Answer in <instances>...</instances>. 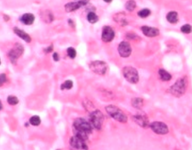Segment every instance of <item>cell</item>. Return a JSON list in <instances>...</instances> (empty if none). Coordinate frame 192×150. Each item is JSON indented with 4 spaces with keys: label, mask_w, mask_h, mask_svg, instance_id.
I'll return each instance as SVG.
<instances>
[{
    "label": "cell",
    "mask_w": 192,
    "mask_h": 150,
    "mask_svg": "<svg viewBox=\"0 0 192 150\" xmlns=\"http://www.w3.org/2000/svg\"><path fill=\"white\" fill-rule=\"evenodd\" d=\"M188 87V79L187 76L178 78L173 85L170 87L169 91L171 95L176 98H180L185 95Z\"/></svg>",
    "instance_id": "1"
},
{
    "label": "cell",
    "mask_w": 192,
    "mask_h": 150,
    "mask_svg": "<svg viewBox=\"0 0 192 150\" xmlns=\"http://www.w3.org/2000/svg\"><path fill=\"white\" fill-rule=\"evenodd\" d=\"M105 111L113 119L121 123L127 122L128 118L126 114L120 108L113 105H109L105 107Z\"/></svg>",
    "instance_id": "2"
},
{
    "label": "cell",
    "mask_w": 192,
    "mask_h": 150,
    "mask_svg": "<svg viewBox=\"0 0 192 150\" xmlns=\"http://www.w3.org/2000/svg\"><path fill=\"white\" fill-rule=\"evenodd\" d=\"M122 74L128 82L131 84H137L139 77L138 71L135 67L131 66H126L122 68Z\"/></svg>",
    "instance_id": "3"
},
{
    "label": "cell",
    "mask_w": 192,
    "mask_h": 150,
    "mask_svg": "<svg viewBox=\"0 0 192 150\" xmlns=\"http://www.w3.org/2000/svg\"><path fill=\"white\" fill-rule=\"evenodd\" d=\"M89 122L91 124L92 127L98 130H100L102 127L103 122H104V115L101 111L95 109L93 112H90Z\"/></svg>",
    "instance_id": "4"
},
{
    "label": "cell",
    "mask_w": 192,
    "mask_h": 150,
    "mask_svg": "<svg viewBox=\"0 0 192 150\" xmlns=\"http://www.w3.org/2000/svg\"><path fill=\"white\" fill-rule=\"evenodd\" d=\"M73 128H74V130L83 132L88 135L91 133V131H92L91 124L90 123V122L83 118H78L74 120Z\"/></svg>",
    "instance_id": "5"
},
{
    "label": "cell",
    "mask_w": 192,
    "mask_h": 150,
    "mask_svg": "<svg viewBox=\"0 0 192 150\" xmlns=\"http://www.w3.org/2000/svg\"><path fill=\"white\" fill-rule=\"evenodd\" d=\"M89 68L95 74H99V75H104L108 70V64L105 61H91L89 64Z\"/></svg>",
    "instance_id": "6"
},
{
    "label": "cell",
    "mask_w": 192,
    "mask_h": 150,
    "mask_svg": "<svg viewBox=\"0 0 192 150\" xmlns=\"http://www.w3.org/2000/svg\"><path fill=\"white\" fill-rule=\"evenodd\" d=\"M23 51H24V48H23V46L20 44H16L11 49V50L9 52V54H8L9 58H10L12 63H16L17 60L23 53Z\"/></svg>",
    "instance_id": "7"
},
{
    "label": "cell",
    "mask_w": 192,
    "mask_h": 150,
    "mask_svg": "<svg viewBox=\"0 0 192 150\" xmlns=\"http://www.w3.org/2000/svg\"><path fill=\"white\" fill-rule=\"evenodd\" d=\"M150 128L157 135H166L169 132L168 126L162 122H153L150 125Z\"/></svg>",
    "instance_id": "8"
},
{
    "label": "cell",
    "mask_w": 192,
    "mask_h": 150,
    "mask_svg": "<svg viewBox=\"0 0 192 150\" xmlns=\"http://www.w3.org/2000/svg\"><path fill=\"white\" fill-rule=\"evenodd\" d=\"M133 120L140 127L144 128V129H147L150 127V124L149 123V118L147 115L144 113L141 112V113H138V114L133 115Z\"/></svg>",
    "instance_id": "9"
},
{
    "label": "cell",
    "mask_w": 192,
    "mask_h": 150,
    "mask_svg": "<svg viewBox=\"0 0 192 150\" xmlns=\"http://www.w3.org/2000/svg\"><path fill=\"white\" fill-rule=\"evenodd\" d=\"M118 52L120 57H123V58L129 57L132 53L131 46L126 41H122L119 44Z\"/></svg>",
    "instance_id": "10"
},
{
    "label": "cell",
    "mask_w": 192,
    "mask_h": 150,
    "mask_svg": "<svg viewBox=\"0 0 192 150\" xmlns=\"http://www.w3.org/2000/svg\"><path fill=\"white\" fill-rule=\"evenodd\" d=\"M89 1L90 0H80L78 2H68L64 6V10L67 13L75 11V10L80 9L82 6H85L87 4H88Z\"/></svg>",
    "instance_id": "11"
},
{
    "label": "cell",
    "mask_w": 192,
    "mask_h": 150,
    "mask_svg": "<svg viewBox=\"0 0 192 150\" xmlns=\"http://www.w3.org/2000/svg\"><path fill=\"white\" fill-rule=\"evenodd\" d=\"M115 37V31L112 27L108 26H105L102 28V40L105 43L111 42Z\"/></svg>",
    "instance_id": "12"
},
{
    "label": "cell",
    "mask_w": 192,
    "mask_h": 150,
    "mask_svg": "<svg viewBox=\"0 0 192 150\" xmlns=\"http://www.w3.org/2000/svg\"><path fill=\"white\" fill-rule=\"evenodd\" d=\"M69 143H70V146L72 147L74 150H81L87 148L85 143V141L79 139V138L76 137L75 135L70 138Z\"/></svg>",
    "instance_id": "13"
},
{
    "label": "cell",
    "mask_w": 192,
    "mask_h": 150,
    "mask_svg": "<svg viewBox=\"0 0 192 150\" xmlns=\"http://www.w3.org/2000/svg\"><path fill=\"white\" fill-rule=\"evenodd\" d=\"M141 30L143 34L147 37H155L160 34V30L157 28L150 27L147 26H143L141 27Z\"/></svg>",
    "instance_id": "14"
},
{
    "label": "cell",
    "mask_w": 192,
    "mask_h": 150,
    "mask_svg": "<svg viewBox=\"0 0 192 150\" xmlns=\"http://www.w3.org/2000/svg\"><path fill=\"white\" fill-rule=\"evenodd\" d=\"M113 19H114V21H116V23L121 25L122 27H125V26H126L128 24L126 15L122 12V13H117L116 15H114Z\"/></svg>",
    "instance_id": "15"
},
{
    "label": "cell",
    "mask_w": 192,
    "mask_h": 150,
    "mask_svg": "<svg viewBox=\"0 0 192 150\" xmlns=\"http://www.w3.org/2000/svg\"><path fill=\"white\" fill-rule=\"evenodd\" d=\"M13 31L18 36H19L20 38L23 39L26 43H30L31 42V37L29 34H27V33L24 32L23 30H20V29L17 28V27H15L13 29Z\"/></svg>",
    "instance_id": "16"
},
{
    "label": "cell",
    "mask_w": 192,
    "mask_h": 150,
    "mask_svg": "<svg viewBox=\"0 0 192 150\" xmlns=\"http://www.w3.org/2000/svg\"><path fill=\"white\" fill-rule=\"evenodd\" d=\"M167 20L170 23L175 24L178 22V14L176 11H171L167 15Z\"/></svg>",
    "instance_id": "17"
},
{
    "label": "cell",
    "mask_w": 192,
    "mask_h": 150,
    "mask_svg": "<svg viewBox=\"0 0 192 150\" xmlns=\"http://www.w3.org/2000/svg\"><path fill=\"white\" fill-rule=\"evenodd\" d=\"M35 17L32 13H25L22 16L21 21L26 25H32L34 22Z\"/></svg>",
    "instance_id": "18"
},
{
    "label": "cell",
    "mask_w": 192,
    "mask_h": 150,
    "mask_svg": "<svg viewBox=\"0 0 192 150\" xmlns=\"http://www.w3.org/2000/svg\"><path fill=\"white\" fill-rule=\"evenodd\" d=\"M131 105L133 108H136V109H141L144 105V101L141 98H134L132 99Z\"/></svg>",
    "instance_id": "19"
},
{
    "label": "cell",
    "mask_w": 192,
    "mask_h": 150,
    "mask_svg": "<svg viewBox=\"0 0 192 150\" xmlns=\"http://www.w3.org/2000/svg\"><path fill=\"white\" fill-rule=\"evenodd\" d=\"M158 74H159L160 79L162 81H169L172 79V76L171 75V74H169L164 69H160L159 71H158Z\"/></svg>",
    "instance_id": "20"
},
{
    "label": "cell",
    "mask_w": 192,
    "mask_h": 150,
    "mask_svg": "<svg viewBox=\"0 0 192 150\" xmlns=\"http://www.w3.org/2000/svg\"><path fill=\"white\" fill-rule=\"evenodd\" d=\"M42 19L46 23H51L53 20V16L51 12L49 10H46L44 13H42Z\"/></svg>",
    "instance_id": "21"
},
{
    "label": "cell",
    "mask_w": 192,
    "mask_h": 150,
    "mask_svg": "<svg viewBox=\"0 0 192 150\" xmlns=\"http://www.w3.org/2000/svg\"><path fill=\"white\" fill-rule=\"evenodd\" d=\"M87 19L90 23H95L99 21V16L94 12H89L87 15Z\"/></svg>",
    "instance_id": "22"
},
{
    "label": "cell",
    "mask_w": 192,
    "mask_h": 150,
    "mask_svg": "<svg viewBox=\"0 0 192 150\" xmlns=\"http://www.w3.org/2000/svg\"><path fill=\"white\" fill-rule=\"evenodd\" d=\"M125 7H126V10L129 12H132L135 10L136 7V3L134 0H129L125 4Z\"/></svg>",
    "instance_id": "23"
},
{
    "label": "cell",
    "mask_w": 192,
    "mask_h": 150,
    "mask_svg": "<svg viewBox=\"0 0 192 150\" xmlns=\"http://www.w3.org/2000/svg\"><path fill=\"white\" fill-rule=\"evenodd\" d=\"M40 122L41 120L38 115H33L30 118V123L33 126H38L39 125H40Z\"/></svg>",
    "instance_id": "24"
},
{
    "label": "cell",
    "mask_w": 192,
    "mask_h": 150,
    "mask_svg": "<svg viewBox=\"0 0 192 150\" xmlns=\"http://www.w3.org/2000/svg\"><path fill=\"white\" fill-rule=\"evenodd\" d=\"M83 105H84V107L85 108L86 110H87V112H89V113L90 112H93V111L95 110L94 105L91 102V101H87V100H85V101H83Z\"/></svg>",
    "instance_id": "25"
},
{
    "label": "cell",
    "mask_w": 192,
    "mask_h": 150,
    "mask_svg": "<svg viewBox=\"0 0 192 150\" xmlns=\"http://www.w3.org/2000/svg\"><path fill=\"white\" fill-rule=\"evenodd\" d=\"M73 87V81H72L70 80H67V81H65L64 82L63 84H61V90H70Z\"/></svg>",
    "instance_id": "26"
},
{
    "label": "cell",
    "mask_w": 192,
    "mask_h": 150,
    "mask_svg": "<svg viewBox=\"0 0 192 150\" xmlns=\"http://www.w3.org/2000/svg\"><path fill=\"white\" fill-rule=\"evenodd\" d=\"M7 102L10 105H16L19 103V99L17 97L13 96V95H10L7 98Z\"/></svg>",
    "instance_id": "27"
},
{
    "label": "cell",
    "mask_w": 192,
    "mask_h": 150,
    "mask_svg": "<svg viewBox=\"0 0 192 150\" xmlns=\"http://www.w3.org/2000/svg\"><path fill=\"white\" fill-rule=\"evenodd\" d=\"M151 14V11L149 9H143L138 12V16L141 18H147Z\"/></svg>",
    "instance_id": "28"
},
{
    "label": "cell",
    "mask_w": 192,
    "mask_h": 150,
    "mask_svg": "<svg viewBox=\"0 0 192 150\" xmlns=\"http://www.w3.org/2000/svg\"><path fill=\"white\" fill-rule=\"evenodd\" d=\"M181 31L185 34H188L192 31V27L190 24H185L181 27Z\"/></svg>",
    "instance_id": "29"
},
{
    "label": "cell",
    "mask_w": 192,
    "mask_h": 150,
    "mask_svg": "<svg viewBox=\"0 0 192 150\" xmlns=\"http://www.w3.org/2000/svg\"><path fill=\"white\" fill-rule=\"evenodd\" d=\"M67 56H68L70 58H71V59L75 58V57H76L77 55L76 50H75V49H74V47L67 48Z\"/></svg>",
    "instance_id": "30"
},
{
    "label": "cell",
    "mask_w": 192,
    "mask_h": 150,
    "mask_svg": "<svg viewBox=\"0 0 192 150\" xmlns=\"http://www.w3.org/2000/svg\"><path fill=\"white\" fill-rule=\"evenodd\" d=\"M53 46L51 44V45H50L47 48L44 49V52H45V53H50V52L53 50Z\"/></svg>",
    "instance_id": "31"
},
{
    "label": "cell",
    "mask_w": 192,
    "mask_h": 150,
    "mask_svg": "<svg viewBox=\"0 0 192 150\" xmlns=\"http://www.w3.org/2000/svg\"><path fill=\"white\" fill-rule=\"evenodd\" d=\"M53 59L54 61H59V55L57 53H53Z\"/></svg>",
    "instance_id": "32"
},
{
    "label": "cell",
    "mask_w": 192,
    "mask_h": 150,
    "mask_svg": "<svg viewBox=\"0 0 192 150\" xmlns=\"http://www.w3.org/2000/svg\"><path fill=\"white\" fill-rule=\"evenodd\" d=\"M6 81V75L4 74H1V86H2V84Z\"/></svg>",
    "instance_id": "33"
},
{
    "label": "cell",
    "mask_w": 192,
    "mask_h": 150,
    "mask_svg": "<svg viewBox=\"0 0 192 150\" xmlns=\"http://www.w3.org/2000/svg\"><path fill=\"white\" fill-rule=\"evenodd\" d=\"M104 2H107V3H110L112 2V0H104Z\"/></svg>",
    "instance_id": "34"
},
{
    "label": "cell",
    "mask_w": 192,
    "mask_h": 150,
    "mask_svg": "<svg viewBox=\"0 0 192 150\" xmlns=\"http://www.w3.org/2000/svg\"><path fill=\"white\" fill-rule=\"evenodd\" d=\"M81 150H88V149L86 148V149H81Z\"/></svg>",
    "instance_id": "35"
},
{
    "label": "cell",
    "mask_w": 192,
    "mask_h": 150,
    "mask_svg": "<svg viewBox=\"0 0 192 150\" xmlns=\"http://www.w3.org/2000/svg\"><path fill=\"white\" fill-rule=\"evenodd\" d=\"M57 150H61V149H57Z\"/></svg>",
    "instance_id": "36"
}]
</instances>
